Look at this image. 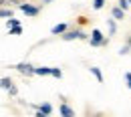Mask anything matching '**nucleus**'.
<instances>
[{
	"mask_svg": "<svg viewBox=\"0 0 131 117\" xmlns=\"http://www.w3.org/2000/svg\"><path fill=\"white\" fill-rule=\"evenodd\" d=\"M91 45H93V47H101V45H107V38L103 36V33H101L99 28H93V33H91Z\"/></svg>",
	"mask_w": 131,
	"mask_h": 117,
	"instance_id": "nucleus-1",
	"label": "nucleus"
},
{
	"mask_svg": "<svg viewBox=\"0 0 131 117\" xmlns=\"http://www.w3.org/2000/svg\"><path fill=\"white\" fill-rule=\"evenodd\" d=\"M18 8H20L26 16H36V14H38V6H34V4H20Z\"/></svg>",
	"mask_w": 131,
	"mask_h": 117,
	"instance_id": "nucleus-2",
	"label": "nucleus"
},
{
	"mask_svg": "<svg viewBox=\"0 0 131 117\" xmlns=\"http://www.w3.org/2000/svg\"><path fill=\"white\" fill-rule=\"evenodd\" d=\"M16 71H18V73H22V75H34V67H32V65H28V63H18Z\"/></svg>",
	"mask_w": 131,
	"mask_h": 117,
	"instance_id": "nucleus-3",
	"label": "nucleus"
},
{
	"mask_svg": "<svg viewBox=\"0 0 131 117\" xmlns=\"http://www.w3.org/2000/svg\"><path fill=\"white\" fill-rule=\"evenodd\" d=\"M63 38L65 40H75V38H87V36L81 30H71V33H63Z\"/></svg>",
	"mask_w": 131,
	"mask_h": 117,
	"instance_id": "nucleus-4",
	"label": "nucleus"
},
{
	"mask_svg": "<svg viewBox=\"0 0 131 117\" xmlns=\"http://www.w3.org/2000/svg\"><path fill=\"white\" fill-rule=\"evenodd\" d=\"M59 111H61V115H63V117H75V111H73L67 103H63V105L59 107Z\"/></svg>",
	"mask_w": 131,
	"mask_h": 117,
	"instance_id": "nucleus-5",
	"label": "nucleus"
},
{
	"mask_svg": "<svg viewBox=\"0 0 131 117\" xmlns=\"http://www.w3.org/2000/svg\"><path fill=\"white\" fill-rule=\"evenodd\" d=\"M50 33H52V34H63V33H67V24H65V22H61V24H54V26L50 28Z\"/></svg>",
	"mask_w": 131,
	"mask_h": 117,
	"instance_id": "nucleus-6",
	"label": "nucleus"
},
{
	"mask_svg": "<svg viewBox=\"0 0 131 117\" xmlns=\"http://www.w3.org/2000/svg\"><path fill=\"white\" fill-rule=\"evenodd\" d=\"M111 14H113L115 20H123V18H125V12H123L121 8H117V6H115L113 10H111Z\"/></svg>",
	"mask_w": 131,
	"mask_h": 117,
	"instance_id": "nucleus-7",
	"label": "nucleus"
},
{
	"mask_svg": "<svg viewBox=\"0 0 131 117\" xmlns=\"http://www.w3.org/2000/svg\"><path fill=\"white\" fill-rule=\"evenodd\" d=\"M38 111L45 113V115H50V113H52V105H50V103H42V105L38 107Z\"/></svg>",
	"mask_w": 131,
	"mask_h": 117,
	"instance_id": "nucleus-8",
	"label": "nucleus"
},
{
	"mask_svg": "<svg viewBox=\"0 0 131 117\" xmlns=\"http://www.w3.org/2000/svg\"><path fill=\"white\" fill-rule=\"evenodd\" d=\"M0 87H2V89H6V91H10L14 85H12V81H10V79H6V77H4V79H0Z\"/></svg>",
	"mask_w": 131,
	"mask_h": 117,
	"instance_id": "nucleus-9",
	"label": "nucleus"
},
{
	"mask_svg": "<svg viewBox=\"0 0 131 117\" xmlns=\"http://www.w3.org/2000/svg\"><path fill=\"white\" fill-rule=\"evenodd\" d=\"M34 75H50V67H38V69H34Z\"/></svg>",
	"mask_w": 131,
	"mask_h": 117,
	"instance_id": "nucleus-10",
	"label": "nucleus"
},
{
	"mask_svg": "<svg viewBox=\"0 0 131 117\" xmlns=\"http://www.w3.org/2000/svg\"><path fill=\"white\" fill-rule=\"evenodd\" d=\"M91 73L95 75V79H97L99 83H103V73H101V71H99L97 67H91Z\"/></svg>",
	"mask_w": 131,
	"mask_h": 117,
	"instance_id": "nucleus-11",
	"label": "nucleus"
},
{
	"mask_svg": "<svg viewBox=\"0 0 131 117\" xmlns=\"http://www.w3.org/2000/svg\"><path fill=\"white\" fill-rule=\"evenodd\" d=\"M6 26H8V28H14V26H20V20H16V18H8V20H6Z\"/></svg>",
	"mask_w": 131,
	"mask_h": 117,
	"instance_id": "nucleus-12",
	"label": "nucleus"
},
{
	"mask_svg": "<svg viewBox=\"0 0 131 117\" xmlns=\"http://www.w3.org/2000/svg\"><path fill=\"white\" fill-rule=\"evenodd\" d=\"M50 75H52V77H57V79H61V77H63V71H61V69H57V67H50Z\"/></svg>",
	"mask_w": 131,
	"mask_h": 117,
	"instance_id": "nucleus-13",
	"label": "nucleus"
},
{
	"mask_svg": "<svg viewBox=\"0 0 131 117\" xmlns=\"http://www.w3.org/2000/svg\"><path fill=\"white\" fill-rule=\"evenodd\" d=\"M103 6H105V0H93V8L95 10H101Z\"/></svg>",
	"mask_w": 131,
	"mask_h": 117,
	"instance_id": "nucleus-14",
	"label": "nucleus"
},
{
	"mask_svg": "<svg viewBox=\"0 0 131 117\" xmlns=\"http://www.w3.org/2000/svg\"><path fill=\"white\" fill-rule=\"evenodd\" d=\"M0 18H12V10H0Z\"/></svg>",
	"mask_w": 131,
	"mask_h": 117,
	"instance_id": "nucleus-15",
	"label": "nucleus"
},
{
	"mask_svg": "<svg viewBox=\"0 0 131 117\" xmlns=\"http://www.w3.org/2000/svg\"><path fill=\"white\" fill-rule=\"evenodd\" d=\"M117 8H121V10L125 12V10L129 8V2H127V0H119V6H117Z\"/></svg>",
	"mask_w": 131,
	"mask_h": 117,
	"instance_id": "nucleus-16",
	"label": "nucleus"
},
{
	"mask_svg": "<svg viewBox=\"0 0 131 117\" xmlns=\"http://www.w3.org/2000/svg\"><path fill=\"white\" fill-rule=\"evenodd\" d=\"M8 30H10V36H18V34L22 33V28H20V26H14V28H8Z\"/></svg>",
	"mask_w": 131,
	"mask_h": 117,
	"instance_id": "nucleus-17",
	"label": "nucleus"
},
{
	"mask_svg": "<svg viewBox=\"0 0 131 117\" xmlns=\"http://www.w3.org/2000/svg\"><path fill=\"white\" fill-rule=\"evenodd\" d=\"M127 52H129V45H125V47L119 49V55H127Z\"/></svg>",
	"mask_w": 131,
	"mask_h": 117,
	"instance_id": "nucleus-18",
	"label": "nucleus"
},
{
	"mask_svg": "<svg viewBox=\"0 0 131 117\" xmlns=\"http://www.w3.org/2000/svg\"><path fill=\"white\" fill-rule=\"evenodd\" d=\"M125 81H127V87L131 89V73H125Z\"/></svg>",
	"mask_w": 131,
	"mask_h": 117,
	"instance_id": "nucleus-19",
	"label": "nucleus"
},
{
	"mask_svg": "<svg viewBox=\"0 0 131 117\" xmlns=\"http://www.w3.org/2000/svg\"><path fill=\"white\" fill-rule=\"evenodd\" d=\"M109 30H111V34L115 33V22H113V20H109Z\"/></svg>",
	"mask_w": 131,
	"mask_h": 117,
	"instance_id": "nucleus-20",
	"label": "nucleus"
},
{
	"mask_svg": "<svg viewBox=\"0 0 131 117\" xmlns=\"http://www.w3.org/2000/svg\"><path fill=\"white\" fill-rule=\"evenodd\" d=\"M34 117H49V115H45V113H40V111H36V115Z\"/></svg>",
	"mask_w": 131,
	"mask_h": 117,
	"instance_id": "nucleus-21",
	"label": "nucleus"
},
{
	"mask_svg": "<svg viewBox=\"0 0 131 117\" xmlns=\"http://www.w3.org/2000/svg\"><path fill=\"white\" fill-rule=\"evenodd\" d=\"M42 2H45V4H50V2H52V0H42Z\"/></svg>",
	"mask_w": 131,
	"mask_h": 117,
	"instance_id": "nucleus-22",
	"label": "nucleus"
},
{
	"mask_svg": "<svg viewBox=\"0 0 131 117\" xmlns=\"http://www.w3.org/2000/svg\"><path fill=\"white\" fill-rule=\"evenodd\" d=\"M127 45H129V49H131V36H129V42H127Z\"/></svg>",
	"mask_w": 131,
	"mask_h": 117,
	"instance_id": "nucleus-23",
	"label": "nucleus"
},
{
	"mask_svg": "<svg viewBox=\"0 0 131 117\" xmlns=\"http://www.w3.org/2000/svg\"><path fill=\"white\" fill-rule=\"evenodd\" d=\"M127 2H129V6H131V0H127Z\"/></svg>",
	"mask_w": 131,
	"mask_h": 117,
	"instance_id": "nucleus-24",
	"label": "nucleus"
},
{
	"mask_svg": "<svg viewBox=\"0 0 131 117\" xmlns=\"http://www.w3.org/2000/svg\"><path fill=\"white\" fill-rule=\"evenodd\" d=\"M2 2H4V0H0V4H2Z\"/></svg>",
	"mask_w": 131,
	"mask_h": 117,
	"instance_id": "nucleus-25",
	"label": "nucleus"
}]
</instances>
